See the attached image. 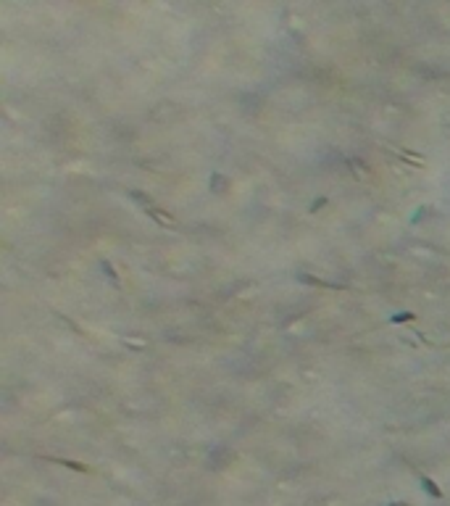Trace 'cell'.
Returning a JSON list of instances; mask_svg holds the SVG:
<instances>
[{
	"instance_id": "1",
	"label": "cell",
	"mask_w": 450,
	"mask_h": 506,
	"mask_svg": "<svg viewBox=\"0 0 450 506\" xmlns=\"http://www.w3.org/2000/svg\"><path fill=\"white\" fill-rule=\"evenodd\" d=\"M421 485H424V488L429 490V493H432L434 498H440V496H442V490H440V488H434V483H432V480H427V477H421Z\"/></svg>"
},
{
	"instance_id": "2",
	"label": "cell",
	"mask_w": 450,
	"mask_h": 506,
	"mask_svg": "<svg viewBox=\"0 0 450 506\" xmlns=\"http://www.w3.org/2000/svg\"><path fill=\"white\" fill-rule=\"evenodd\" d=\"M103 269H105V274H108V277H111V280L116 282V274H114V269H111V264H108V261H103Z\"/></svg>"
},
{
	"instance_id": "3",
	"label": "cell",
	"mask_w": 450,
	"mask_h": 506,
	"mask_svg": "<svg viewBox=\"0 0 450 506\" xmlns=\"http://www.w3.org/2000/svg\"><path fill=\"white\" fill-rule=\"evenodd\" d=\"M392 506H408V503H392Z\"/></svg>"
}]
</instances>
